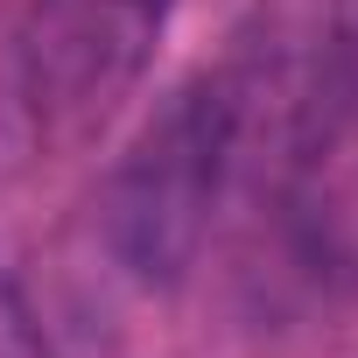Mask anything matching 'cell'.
Listing matches in <instances>:
<instances>
[{"mask_svg": "<svg viewBox=\"0 0 358 358\" xmlns=\"http://www.w3.org/2000/svg\"><path fill=\"white\" fill-rule=\"evenodd\" d=\"M218 239L260 302L358 295V0H253L183 78Z\"/></svg>", "mask_w": 358, "mask_h": 358, "instance_id": "cell-1", "label": "cell"}, {"mask_svg": "<svg viewBox=\"0 0 358 358\" xmlns=\"http://www.w3.org/2000/svg\"><path fill=\"white\" fill-rule=\"evenodd\" d=\"M176 0H29L15 29V99L50 148H85L148 78Z\"/></svg>", "mask_w": 358, "mask_h": 358, "instance_id": "cell-2", "label": "cell"}]
</instances>
